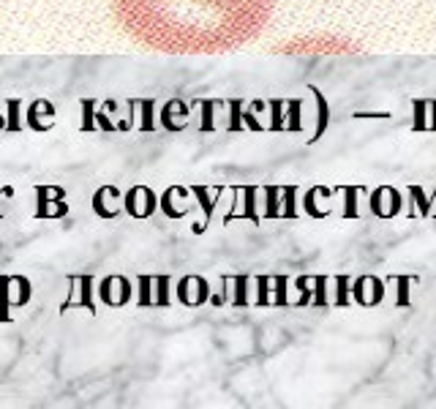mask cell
I'll return each instance as SVG.
<instances>
[{
	"instance_id": "d4e9b609",
	"label": "cell",
	"mask_w": 436,
	"mask_h": 409,
	"mask_svg": "<svg viewBox=\"0 0 436 409\" xmlns=\"http://www.w3.org/2000/svg\"><path fill=\"white\" fill-rule=\"evenodd\" d=\"M311 284H314L311 306H314V308H330V301H328V276H314Z\"/></svg>"
},
{
	"instance_id": "277c9868",
	"label": "cell",
	"mask_w": 436,
	"mask_h": 409,
	"mask_svg": "<svg viewBox=\"0 0 436 409\" xmlns=\"http://www.w3.org/2000/svg\"><path fill=\"white\" fill-rule=\"evenodd\" d=\"M35 218H60L69 213V202L63 189H52V186H38L35 189Z\"/></svg>"
},
{
	"instance_id": "74e56055",
	"label": "cell",
	"mask_w": 436,
	"mask_h": 409,
	"mask_svg": "<svg viewBox=\"0 0 436 409\" xmlns=\"http://www.w3.org/2000/svg\"><path fill=\"white\" fill-rule=\"evenodd\" d=\"M273 284H276V301H273V306H279V308L289 306V301H286V286H289V279H286V276H276Z\"/></svg>"
},
{
	"instance_id": "e0dca14e",
	"label": "cell",
	"mask_w": 436,
	"mask_h": 409,
	"mask_svg": "<svg viewBox=\"0 0 436 409\" xmlns=\"http://www.w3.org/2000/svg\"><path fill=\"white\" fill-rule=\"evenodd\" d=\"M335 191L344 194V211H341V218H360V211H357V196L366 194V186H338Z\"/></svg>"
},
{
	"instance_id": "ac0fdd59",
	"label": "cell",
	"mask_w": 436,
	"mask_h": 409,
	"mask_svg": "<svg viewBox=\"0 0 436 409\" xmlns=\"http://www.w3.org/2000/svg\"><path fill=\"white\" fill-rule=\"evenodd\" d=\"M284 109H286V128L284 131H292V134H300L303 131V99H286L284 101Z\"/></svg>"
},
{
	"instance_id": "e575fe53",
	"label": "cell",
	"mask_w": 436,
	"mask_h": 409,
	"mask_svg": "<svg viewBox=\"0 0 436 409\" xmlns=\"http://www.w3.org/2000/svg\"><path fill=\"white\" fill-rule=\"evenodd\" d=\"M257 306H270V276H257Z\"/></svg>"
},
{
	"instance_id": "f1b7e54d",
	"label": "cell",
	"mask_w": 436,
	"mask_h": 409,
	"mask_svg": "<svg viewBox=\"0 0 436 409\" xmlns=\"http://www.w3.org/2000/svg\"><path fill=\"white\" fill-rule=\"evenodd\" d=\"M316 194H319V186H311V189L306 191V196H303V211L311 215V218H328L330 211H319V208H316Z\"/></svg>"
},
{
	"instance_id": "8992f818",
	"label": "cell",
	"mask_w": 436,
	"mask_h": 409,
	"mask_svg": "<svg viewBox=\"0 0 436 409\" xmlns=\"http://www.w3.org/2000/svg\"><path fill=\"white\" fill-rule=\"evenodd\" d=\"M177 301L186 308H199L210 301V284L202 276H183L177 284Z\"/></svg>"
},
{
	"instance_id": "d590c367",
	"label": "cell",
	"mask_w": 436,
	"mask_h": 409,
	"mask_svg": "<svg viewBox=\"0 0 436 409\" xmlns=\"http://www.w3.org/2000/svg\"><path fill=\"white\" fill-rule=\"evenodd\" d=\"M382 196H384V186H376L374 191H371V202H368V208H371V215H376V218H387L382 208Z\"/></svg>"
},
{
	"instance_id": "6da1fadb",
	"label": "cell",
	"mask_w": 436,
	"mask_h": 409,
	"mask_svg": "<svg viewBox=\"0 0 436 409\" xmlns=\"http://www.w3.org/2000/svg\"><path fill=\"white\" fill-rule=\"evenodd\" d=\"M115 17L156 52L218 55L259 33L270 0H115Z\"/></svg>"
},
{
	"instance_id": "8d00e7d4",
	"label": "cell",
	"mask_w": 436,
	"mask_h": 409,
	"mask_svg": "<svg viewBox=\"0 0 436 409\" xmlns=\"http://www.w3.org/2000/svg\"><path fill=\"white\" fill-rule=\"evenodd\" d=\"M387 196H390V208H387V218H393V215H398L403 211V196L398 189H393V186H387Z\"/></svg>"
},
{
	"instance_id": "1f68e13d",
	"label": "cell",
	"mask_w": 436,
	"mask_h": 409,
	"mask_svg": "<svg viewBox=\"0 0 436 409\" xmlns=\"http://www.w3.org/2000/svg\"><path fill=\"white\" fill-rule=\"evenodd\" d=\"M140 308H153V276H140Z\"/></svg>"
},
{
	"instance_id": "52a82bcc",
	"label": "cell",
	"mask_w": 436,
	"mask_h": 409,
	"mask_svg": "<svg viewBox=\"0 0 436 409\" xmlns=\"http://www.w3.org/2000/svg\"><path fill=\"white\" fill-rule=\"evenodd\" d=\"M96 128H101L106 134L118 131L109 115H104V104L99 99H82V131H96Z\"/></svg>"
},
{
	"instance_id": "7402d4cb",
	"label": "cell",
	"mask_w": 436,
	"mask_h": 409,
	"mask_svg": "<svg viewBox=\"0 0 436 409\" xmlns=\"http://www.w3.org/2000/svg\"><path fill=\"white\" fill-rule=\"evenodd\" d=\"M335 281V298L330 301V306H335V308H347L349 303H352V292H349V286H352V281H349V276H335L332 279Z\"/></svg>"
},
{
	"instance_id": "7c38bea8",
	"label": "cell",
	"mask_w": 436,
	"mask_h": 409,
	"mask_svg": "<svg viewBox=\"0 0 436 409\" xmlns=\"http://www.w3.org/2000/svg\"><path fill=\"white\" fill-rule=\"evenodd\" d=\"M186 191L189 189H180V186H169L164 196H161V202H158V208L164 211V213L169 215V218H186L189 215V205H177V199H186Z\"/></svg>"
},
{
	"instance_id": "f546056e",
	"label": "cell",
	"mask_w": 436,
	"mask_h": 409,
	"mask_svg": "<svg viewBox=\"0 0 436 409\" xmlns=\"http://www.w3.org/2000/svg\"><path fill=\"white\" fill-rule=\"evenodd\" d=\"M229 131H240L243 128V99H229Z\"/></svg>"
},
{
	"instance_id": "4fadbf2b",
	"label": "cell",
	"mask_w": 436,
	"mask_h": 409,
	"mask_svg": "<svg viewBox=\"0 0 436 409\" xmlns=\"http://www.w3.org/2000/svg\"><path fill=\"white\" fill-rule=\"evenodd\" d=\"M420 279L418 276H387L384 279V284H396V308H415V303H412V284H418Z\"/></svg>"
},
{
	"instance_id": "ba28073f",
	"label": "cell",
	"mask_w": 436,
	"mask_h": 409,
	"mask_svg": "<svg viewBox=\"0 0 436 409\" xmlns=\"http://www.w3.org/2000/svg\"><path fill=\"white\" fill-rule=\"evenodd\" d=\"M93 211L106 218V221H112V218H118L123 213V194L121 189H115V186H104V189H99L96 196H93Z\"/></svg>"
},
{
	"instance_id": "ffe728a7",
	"label": "cell",
	"mask_w": 436,
	"mask_h": 409,
	"mask_svg": "<svg viewBox=\"0 0 436 409\" xmlns=\"http://www.w3.org/2000/svg\"><path fill=\"white\" fill-rule=\"evenodd\" d=\"M11 286H14V276H0V322H11Z\"/></svg>"
},
{
	"instance_id": "44dd1931",
	"label": "cell",
	"mask_w": 436,
	"mask_h": 409,
	"mask_svg": "<svg viewBox=\"0 0 436 409\" xmlns=\"http://www.w3.org/2000/svg\"><path fill=\"white\" fill-rule=\"evenodd\" d=\"M297 186H281V218H297Z\"/></svg>"
},
{
	"instance_id": "2e32d148",
	"label": "cell",
	"mask_w": 436,
	"mask_h": 409,
	"mask_svg": "<svg viewBox=\"0 0 436 409\" xmlns=\"http://www.w3.org/2000/svg\"><path fill=\"white\" fill-rule=\"evenodd\" d=\"M406 194H409V202H412V208H409V218H415V208H418V215L420 218H431V196L425 194V189L423 186H406Z\"/></svg>"
},
{
	"instance_id": "f35d334b",
	"label": "cell",
	"mask_w": 436,
	"mask_h": 409,
	"mask_svg": "<svg viewBox=\"0 0 436 409\" xmlns=\"http://www.w3.org/2000/svg\"><path fill=\"white\" fill-rule=\"evenodd\" d=\"M6 107H9V123H6V128L9 131H19L22 128V123H19V99H9Z\"/></svg>"
},
{
	"instance_id": "ee69618b",
	"label": "cell",
	"mask_w": 436,
	"mask_h": 409,
	"mask_svg": "<svg viewBox=\"0 0 436 409\" xmlns=\"http://www.w3.org/2000/svg\"><path fill=\"white\" fill-rule=\"evenodd\" d=\"M0 128H6V125H3V121H0Z\"/></svg>"
},
{
	"instance_id": "7bdbcfd3",
	"label": "cell",
	"mask_w": 436,
	"mask_h": 409,
	"mask_svg": "<svg viewBox=\"0 0 436 409\" xmlns=\"http://www.w3.org/2000/svg\"><path fill=\"white\" fill-rule=\"evenodd\" d=\"M3 194L11 196V189H0V196H3ZM0 218H3V208H0Z\"/></svg>"
},
{
	"instance_id": "8fae6325",
	"label": "cell",
	"mask_w": 436,
	"mask_h": 409,
	"mask_svg": "<svg viewBox=\"0 0 436 409\" xmlns=\"http://www.w3.org/2000/svg\"><path fill=\"white\" fill-rule=\"evenodd\" d=\"M55 115H57V109L47 101V99H35L33 104H30V109H28V125L33 128V131H50L55 123H44L41 118H47V121H55Z\"/></svg>"
},
{
	"instance_id": "836d02e7",
	"label": "cell",
	"mask_w": 436,
	"mask_h": 409,
	"mask_svg": "<svg viewBox=\"0 0 436 409\" xmlns=\"http://www.w3.org/2000/svg\"><path fill=\"white\" fill-rule=\"evenodd\" d=\"M368 286H371V298H368V308L379 306L384 301V281L379 276H368Z\"/></svg>"
},
{
	"instance_id": "603a6c76",
	"label": "cell",
	"mask_w": 436,
	"mask_h": 409,
	"mask_svg": "<svg viewBox=\"0 0 436 409\" xmlns=\"http://www.w3.org/2000/svg\"><path fill=\"white\" fill-rule=\"evenodd\" d=\"M232 284H235V298H232V306L235 308H248L251 303H248V284H251V276H235L232 279Z\"/></svg>"
},
{
	"instance_id": "ab89813d",
	"label": "cell",
	"mask_w": 436,
	"mask_h": 409,
	"mask_svg": "<svg viewBox=\"0 0 436 409\" xmlns=\"http://www.w3.org/2000/svg\"><path fill=\"white\" fill-rule=\"evenodd\" d=\"M354 118L357 121H363V118H376V121H387V118H393L390 112H354Z\"/></svg>"
},
{
	"instance_id": "b9f144b4",
	"label": "cell",
	"mask_w": 436,
	"mask_h": 409,
	"mask_svg": "<svg viewBox=\"0 0 436 409\" xmlns=\"http://www.w3.org/2000/svg\"><path fill=\"white\" fill-rule=\"evenodd\" d=\"M431 215L436 218V189H434V194H431Z\"/></svg>"
},
{
	"instance_id": "5b68a950",
	"label": "cell",
	"mask_w": 436,
	"mask_h": 409,
	"mask_svg": "<svg viewBox=\"0 0 436 409\" xmlns=\"http://www.w3.org/2000/svg\"><path fill=\"white\" fill-rule=\"evenodd\" d=\"M96 295L109 308H123L125 303L131 301V281L123 279V276H106L104 281L99 284V289H96Z\"/></svg>"
},
{
	"instance_id": "cb8c5ba5",
	"label": "cell",
	"mask_w": 436,
	"mask_h": 409,
	"mask_svg": "<svg viewBox=\"0 0 436 409\" xmlns=\"http://www.w3.org/2000/svg\"><path fill=\"white\" fill-rule=\"evenodd\" d=\"M412 131H428V99H415L412 101Z\"/></svg>"
},
{
	"instance_id": "484cf974",
	"label": "cell",
	"mask_w": 436,
	"mask_h": 409,
	"mask_svg": "<svg viewBox=\"0 0 436 409\" xmlns=\"http://www.w3.org/2000/svg\"><path fill=\"white\" fill-rule=\"evenodd\" d=\"M196 107H202V123H199V131L208 134V131H216V121H213V112L218 107V101H210V99H199L194 101Z\"/></svg>"
},
{
	"instance_id": "3957f363",
	"label": "cell",
	"mask_w": 436,
	"mask_h": 409,
	"mask_svg": "<svg viewBox=\"0 0 436 409\" xmlns=\"http://www.w3.org/2000/svg\"><path fill=\"white\" fill-rule=\"evenodd\" d=\"M158 208V196L147 186H131L123 194V211L131 218H150Z\"/></svg>"
},
{
	"instance_id": "9c48e42d",
	"label": "cell",
	"mask_w": 436,
	"mask_h": 409,
	"mask_svg": "<svg viewBox=\"0 0 436 409\" xmlns=\"http://www.w3.org/2000/svg\"><path fill=\"white\" fill-rule=\"evenodd\" d=\"M177 118H189V104H183L180 99H169L161 107V112H158V121H161V125L167 131L177 134V131H186L189 128V121H177Z\"/></svg>"
},
{
	"instance_id": "83f0119b",
	"label": "cell",
	"mask_w": 436,
	"mask_h": 409,
	"mask_svg": "<svg viewBox=\"0 0 436 409\" xmlns=\"http://www.w3.org/2000/svg\"><path fill=\"white\" fill-rule=\"evenodd\" d=\"M189 194H194L196 199H199V205H202V211H205V224H210V218H213V208H216V202L210 199V189L208 186H191ZM205 224H202V230H205Z\"/></svg>"
},
{
	"instance_id": "4316f807",
	"label": "cell",
	"mask_w": 436,
	"mask_h": 409,
	"mask_svg": "<svg viewBox=\"0 0 436 409\" xmlns=\"http://www.w3.org/2000/svg\"><path fill=\"white\" fill-rule=\"evenodd\" d=\"M267 107H270V131H284L286 128V112H284V99H270L267 101Z\"/></svg>"
},
{
	"instance_id": "7a4b0ae2",
	"label": "cell",
	"mask_w": 436,
	"mask_h": 409,
	"mask_svg": "<svg viewBox=\"0 0 436 409\" xmlns=\"http://www.w3.org/2000/svg\"><path fill=\"white\" fill-rule=\"evenodd\" d=\"M279 52L284 55H344V52H357L349 41L332 36H308V38H295L289 44H281Z\"/></svg>"
},
{
	"instance_id": "d6986e66",
	"label": "cell",
	"mask_w": 436,
	"mask_h": 409,
	"mask_svg": "<svg viewBox=\"0 0 436 409\" xmlns=\"http://www.w3.org/2000/svg\"><path fill=\"white\" fill-rule=\"evenodd\" d=\"M264 213L262 218H281V186H264Z\"/></svg>"
},
{
	"instance_id": "5bb4252c",
	"label": "cell",
	"mask_w": 436,
	"mask_h": 409,
	"mask_svg": "<svg viewBox=\"0 0 436 409\" xmlns=\"http://www.w3.org/2000/svg\"><path fill=\"white\" fill-rule=\"evenodd\" d=\"M77 284H79V298H71L60 306V311H69L74 306H79V308H87V311H93L96 314V303H93V286H96V279L93 276H79V279H74Z\"/></svg>"
},
{
	"instance_id": "30bf717a",
	"label": "cell",
	"mask_w": 436,
	"mask_h": 409,
	"mask_svg": "<svg viewBox=\"0 0 436 409\" xmlns=\"http://www.w3.org/2000/svg\"><path fill=\"white\" fill-rule=\"evenodd\" d=\"M240 194H243V211H229V213L224 215V224L235 221V218H245V221L259 224L262 218H259V213H257V194H259V186H243Z\"/></svg>"
},
{
	"instance_id": "60d3db41",
	"label": "cell",
	"mask_w": 436,
	"mask_h": 409,
	"mask_svg": "<svg viewBox=\"0 0 436 409\" xmlns=\"http://www.w3.org/2000/svg\"><path fill=\"white\" fill-rule=\"evenodd\" d=\"M428 112H431V123H428V128L436 131V99L434 101H428Z\"/></svg>"
},
{
	"instance_id": "9a60e30c",
	"label": "cell",
	"mask_w": 436,
	"mask_h": 409,
	"mask_svg": "<svg viewBox=\"0 0 436 409\" xmlns=\"http://www.w3.org/2000/svg\"><path fill=\"white\" fill-rule=\"evenodd\" d=\"M308 90L314 93V101H316V131L308 142H319L325 137V131H328V123H330V107H328L325 93L316 88V85H308Z\"/></svg>"
},
{
	"instance_id": "4dcf8cb0",
	"label": "cell",
	"mask_w": 436,
	"mask_h": 409,
	"mask_svg": "<svg viewBox=\"0 0 436 409\" xmlns=\"http://www.w3.org/2000/svg\"><path fill=\"white\" fill-rule=\"evenodd\" d=\"M142 109V121H140V128L142 131H156V123H153V109H156V99H142L137 101Z\"/></svg>"
},
{
	"instance_id": "d6a6232c",
	"label": "cell",
	"mask_w": 436,
	"mask_h": 409,
	"mask_svg": "<svg viewBox=\"0 0 436 409\" xmlns=\"http://www.w3.org/2000/svg\"><path fill=\"white\" fill-rule=\"evenodd\" d=\"M295 286L300 289V301L295 303L297 308H303V306H311V295H314V289H311V276H297Z\"/></svg>"
}]
</instances>
